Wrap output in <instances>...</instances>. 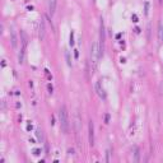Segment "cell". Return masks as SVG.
Masks as SVG:
<instances>
[{"label":"cell","mask_w":163,"mask_h":163,"mask_svg":"<svg viewBox=\"0 0 163 163\" xmlns=\"http://www.w3.org/2000/svg\"><path fill=\"white\" fill-rule=\"evenodd\" d=\"M44 37H45V26H44V22H41V24H40V38L44 40Z\"/></svg>","instance_id":"obj_8"},{"label":"cell","mask_w":163,"mask_h":163,"mask_svg":"<svg viewBox=\"0 0 163 163\" xmlns=\"http://www.w3.org/2000/svg\"><path fill=\"white\" fill-rule=\"evenodd\" d=\"M36 136H37V139H38L40 143L44 142V134H42V130H41V129H37V130H36Z\"/></svg>","instance_id":"obj_7"},{"label":"cell","mask_w":163,"mask_h":163,"mask_svg":"<svg viewBox=\"0 0 163 163\" xmlns=\"http://www.w3.org/2000/svg\"><path fill=\"white\" fill-rule=\"evenodd\" d=\"M96 90H97V94H98L101 98H104V97H106V94H104V92H103V89H102V87H101L100 82H97V83H96Z\"/></svg>","instance_id":"obj_5"},{"label":"cell","mask_w":163,"mask_h":163,"mask_svg":"<svg viewBox=\"0 0 163 163\" xmlns=\"http://www.w3.org/2000/svg\"><path fill=\"white\" fill-rule=\"evenodd\" d=\"M56 4H58V0H48V13L51 16L56 10Z\"/></svg>","instance_id":"obj_4"},{"label":"cell","mask_w":163,"mask_h":163,"mask_svg":"<svg viewBox=\"0 0 163 163\" xmlns=\"http://www.w3.org/2000/svg\"><path fill=\"white\" fill-rule=\"evenodd\" d=\"M65 55H66V61H68V65H69V66H72V61H70V56H69V52L66 51V54H65Z\"/></svg>","instance_id":"obj_10"},{"label":"cell","mask_w":163,"mask_h":163,"mask_svg":"<svg viewBox=\"0 0 163 163\" xmlns=\"http://www.w3.org/2000/svg\"><path fill=\"white\" fill-rule=\"evenodd\" d=\"M59 121H60V125L62 131L66 134L69 131V118H68V112H66V107L62 106L59 111Z\"/></svg>","instance_id":"obj_1"},{"label":"cell","mask_w":163,"mask_h":163,"mask_svg":"<svg viewBox=\"0 0 163 163\" xmlns=\"http://www.w3.org/2000/svg\"><path fill=\"white\" fill-rule=\"evenodd\" d=\"M10 34H12V45H13V47H17V36H16V31L14 30H12L10 31Z\"/></svg>","instance_id":"obj_6"},{"label":"cell","mask_w":163,"mask_h":163,"mask_svg":"<svg viewBox=\"0 0 163 163\" xmlns=\"http://www.w3.org/2000/svg\"><path fill=\"white\" fill-rule=\"evenodd\" d=\"M47 88H48V92H50V93H52V86H51V84H48V86H47Z\"/></svg>","instance_id":"obj_12"},{"label":"cell","mask_w":163,"mask_h":163,"mask_svg":"<svg viewBox=\"0 0 163 163\" xmlns=\"http://www.w3.org/2000/svg\"><path fill=\"white\" fill-rule=\"evenodd\" d=\"M70 45H74V33H70Z\"/></svg>","instance_id":"obj_11"},{"label":"cell","mask_w":163,"mask_h":163,"mask_svg":"<svg viewBox=\"0 0 163 163\" xmlns=\"http://www.w3.org/2000/svg\"><path fill=\"white\" fill-rule=\"evenodd\" d=\"M90 59H92V62L96 64L97 60L100 59V52H98V42H94L90 47Z\"/></svg>","instance_id":"obj_2"},{"label":"cell","mask_w":163,"mask_h":163,"mask_svg":"<svg viewBox=\"0 0 163 163\" xmlns=\"http://www.w3.org/2000/svg\"><path fill=\"white\" fill-rule=\"evenodd\" d=\"M88 128H89V144L93 145L94 144V126H93V122L92 121H89Z\"/></svg>","instance_id":"obj_3"},{"label":"cell","mask_w":163,"mask_h":163,"mask_svg":"<svg viewBox=\"0 0 163 163\" xmlns=\"http://www.w3.org/2000/svg\"><path fill=\"white\" fill-rule=\"evenodd\" d=\"M139 156H140V150H139V149H136V150H135V162H139L140 159H139Z\"/></svg>","instance_id":"obj_9"}]
</instances>
